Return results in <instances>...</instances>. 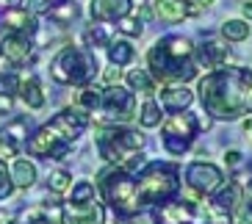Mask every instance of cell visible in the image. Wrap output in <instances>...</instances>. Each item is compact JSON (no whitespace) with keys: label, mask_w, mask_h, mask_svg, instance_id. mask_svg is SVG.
Returning <instances> with one entry per match:
<instances>
[{"label":"cell","mask_w":252,"mask_h":224,"mask_svg":"<svg viewBox=\"0 0 252 224\" xmlns=\"http://www.w3.org/2000/svg\"><path fill=\"white\" fill-rule=\"evenodd\" d=\"M53 78L64 86H83L97 75V61L89 50L83 47H67L53 61Z\"/></svg>","instance_id":"cell-7"},{"label":"cell","mask_w":252,"mask_h":224,"mask_svg":"<svg viewBox=\"0 0 252 224\" xmlns=\"http://www.w3.org/2000/svg\"><path fill=\"white\" fill-rule=\"evenodd\" d=\"M244 17H250V20H252V3H244Z\"/></svg>","instance_id":"cell-40"},{"label":"cell","mask_w":252,"mask_h":224,"mask_svg":"<svg viewBox=\"0 0 252 224\" xmlns=\"http://www.w3.org/2000/svg\"><path fill=\"white\" fill-rule=\"evenodd\" d=\"M61 0H31V11H50L53 6H59Z\"/></svg>","instance_id":"cell-35"},{"label":"cell","mask_w":252,"mask_h":224,"mask_svg":"<svg viewBox=\"0 0 252 224\" xmlns=\"http://www.w3.org/2000/svg\"><path fill=\"white\" fill-rule=\"evenodd\" d=\"M69 186V174L67 172H53L50 174V188L53 191H64Z\"/></svg>","instance_id":"cell-33"},{"label":"cell","mask_w":252,"mask_h":224,"mask_svg":"<svg viewBox=\"0 0 252 224\" xmlns=\"http://www.w3.org/2000/svg\"><path fill=\"white\" fill-rule=\"evenodd\" d=\"M119 30H125L130 36H141V25L136 23V20H125V17H122V23H119Z\"/></svg>","instance_id":"cell-34"},{"label":"cell","mask_w":252,"mask_h":224,"mask_svg":"<svg viewBox=\"0 0 252 224\" xmlns=\"http://www.w3.org/2000/svg\"><path fill=\"white\" fill-rule=\"evenodd\" d=\"M108 58L117 64V67H125L127 61L133 58V47L127 45L125 39H117V42H108Z\"/></svg>","instance_id":"cell-23"},{"label":"cell","mask_w":252,"mask_h":224,"mask_svg":"<svg viewBox=\"0 0 252 224\" xmlns=\"http://www.w3.org/2000/svg\"><path fill=\"white\" fill-rule=\"evenodd\" d=\"M89 127V113L83 108H69L61 111L53 122H47L45 127H39V133L28 141V152L31 155H42V158H67L69 144L78 139Z\"/></svg>","instance_id":"cell-2"},{"label":"cell","mask_w":252,"mask_h":224,"mask_svg":"<svg viewBox=\"0 0 252 224\" xmlns=\"http://www.w3.org/2000/svg\"><path fill=\"white\" fill-rule=\"evenodd\" d=\"M224 58H227V47L219 45V42H214V39L200 47V61L205 64V67H219Z\"/></svg>","instance_id":"cell-21"},{"label":"cell","mask_w":252,"mask_h":224,"mask_svg":"<svg viewBox=\"0 0 252 224\" xmlns=\"http://www.w3.org/2000/svg\"><path fill=\"white\" fill-rule=\"evenodd\" d=\"M64 224H103V205L94 199L89 202H67L64 205Z\"/></svg>","instance_id":"cell-11"},{"label":"cell","mask_w":252,"mask_h":224,"mask_svg":"<svg viewBox=\"0 0 252 224\" xmlns=\"http://www.w3.org/2000/svg\"><path fill=\"white\" fill-rule=\"evenodd\" d=\"M238 161H241V152H227V164L230 166H236Z\"/></svg>","instance_id":"cell-38"},{"label":"cell","mask_w":252,"mask_h":224,"mask_svg":"<svg viewBox=\"0 0 252 224\" xmlns=\"http://www.w3.org/2000/svg\"><path fill=\"white\" fill-rule=\"evenodd\" d=\"M0 53L6 56L8 64H25L31 56V36H25V33H8L0 42Z\"/></svg>","instance_id":"cell-12"},{"label":"cell","mask_w":252,"mask_h":224,"mask_svg":"<svg viewBox=\"0 0 252 224\" xmlns=\"http://www.w3.org/2000/svg\"><path fill=\"white\" fill-rule=\"evenodd\" d=\"M105 83H108V86H114V83H119V67H111L108 72H105Z\"/></svg>","instance_id":"cell-36"},{"label":"cell","mask_w":252,"mask_h":224,"mask_svg":"<svg viewBox=\"0 0 252 224\" xmlns=\"http://www.w3.org/2000/svg\"><path fill=\"white\" fill-rule=\"evenodd\" d=\"M0 111H11V94H0Z\"/></svg>","instance_id":"cell-37"},{"label":"cell","mask_w":252,"mask_h":224,"mask_svg":"<svg viewBox=\"0 0 252 224\" xmlns=\"http://www.w3.org/2000/svg\"><path fill=\"white\" fill-rule=\"evenodd\" d=\"M127 83L133 86V89L144 91V94H150V91H156V81L150 78L147 72H141V69H133V72L127 75Z\"/></svg>","instance_id":"cell-26"},{"label":"cell","mask_w":252,"mask_h":224,"mask_svg":"<svg viewBox=\"0 0 252 224\" xmlns=\"http://www.w3.org/2000/svg\"><path fill=\"white\" fill-rule=\"evenodd\" d=\"M130 224H156V222H153V219H147V216H139V219H133Z\"/></svg>","instance_id":"cell-39"},{"label":"cell","mask_w":252,"mask_h":224,"mask_svg":"<svg viewBox=\"0 0 252 224\" xmlns=\"http://www.w3.org/2000/svg\"><path fill=\"white\" fill-rule=\"evenodd\" d=\"M222 33L230 42H244V39L250 36V25H247L244 20H227V23L222 25Z\"/></svg>","instance_id":"cell-24"},{"label":"cell","mask_w":252,"mask_h":224,"mask_svg":"<svg viewBox=\"0 0 252 224\" xmlns=\"http://www.w3.org/2000/svg\"><path fill=\"white\" fill-rule=\"evenodd\" d=\"M186 177H189V186L197 194H211V191H216V188L222 186V180H224L222 172L214 164H191Z\"/></svg>","instance_id":"cell-10"},{"label":"cell","mask_w":252,"mask_h":224,"mask_svg":"<svg viewBox=\"0 0 252 224\" xmlns=\"http://www.w3.org/2000/svg\"><path fill=\"white\" fill-rule=\"evenodd\" d=\"M11 188H14V183H11V174L6 172V164L0 161V199H6V196L11 194Z\"/></svg>","instance_id":"cell-31"},{"label":"cell","mask_w":252,"mask_h":224,"mask_svg":"<svg viewBox=\"0 0 252 224\" xmlns=\"http://www.w3.org/2000/svg\"><path fill=\"white\" fill-rule=\"evenodd\" d=\"M3 25H6L8 33H25V36H31V33L36 30L33 17H31L25 8H8L6 14H3Z\"/></svg>","instance_id":"cell-16"},{"label":"cell","mask_w":252,"mask_h":224,"mask_svg":"<svg viewBox=\"0 0 252 224\" xmlns=\"http://www.w3.org/2000/svg\"><path fill=\"white\" fill-rule=\"evenodd\" d=\"M161 122V111H158V103L156 100H147L144 108H141V125L144 127H156Z\"/></svg>","instance_id":"cell-27"},{"label":"cell","mask_w":252,"mask_h":224,"mask_svg":"<svg viewBox=\"0 0 252 224\" xmlns=\"http://www.w3.org/2000/svg\"><path fill=\"white\" fill-rule=\"evenodd\" d=\"M200 100L216 119H236L252 108V72L244 67H222L200 81Z\"/></svg>","instance_id":"cell-1"},{"label":"cell","mask_w":252,"mask_h":224,"mask_svg":"<svg viewBox=\"0 0 252 224\" xmlns=\"http://www.w3.org/2000/svg\"><path fill=\"white\" fill-rule=\"evenodd\" d=\"M89 199H94V186L92 183H78L72 188V199L69 202H89Z\"/></svg>","instance_id":"cell-29"},{"label":"cell","mask_w":252,"mask_h":224,"mask_svg":"<svg viewBox=\"0 0 252 224\" xmlns=\"http://www.w3.org/2000/svg\"><path fill=\"white\" fill-rule=\"evenodd\" d=\"M17 89H20V78L14 72L0 75V94H14Z\"/></svg>","instance_id":"cell-30"},{"label":"cell","mask_w":252,"mask_h":224,"mask_svg":"<svg viewBox=\"0 0 252 224\" xmlns=\"http://www.w3.org/2000/svg\"><path fill=\"white\" fill-rule=\"evenodd\" d=\"M194 136H197V119H194L191 113L175 111L172 119L163 125V147L169 149V152H175V155H180V152L189 149Z\"/></svg>","instance_id":"cell-8"},{"label":"cell","mask_w":252,"mask_h":224,"mask_svg":"<svg viewBox=\"0 0 252 224\" xmlns=\"http://www.w3.org/2000/svg\"><path fill=\"white\" fill-rule=\"evenodd\" d=\"M144 144V136L127 127H100L97 130V149L105 161L117 166H127Z\"/></svg>","instance_id":"cell-6"},{"label":"cell","mask_w":252,"mask_h":224,"mask_svg":"<svg viewBox=\"0 0 252 224\" xmlns=\"http://www.w3.org/2000/svg\"><path fill=\"white\" fill-rule=\"evenodd\" d=\"M130 11V0H92V17L97 23H117Z\"/></svg>","instance_id":"cell-13"},{"label":"cell","mask_w":252,"mask_h":224,"mask_svg":"<svg viewBox=\"0 0 252 224\" xmlns=\"http://www.w3.org/2000/svg\"><path fill=\"white\" fill-rule=\"evenodd\" d=\"M33 224H50V222H33Z\"/></svg>","instance_id":"cell-43"},{"label":"cell","mask_w":252,"mask_h":224,"mask_svg":"<svg viewBox=\"0 0 252 224\" xmlns=\"http://www.w3.org/2000/svg\"><path fill=\"white\" fill-rule=\"evenodd\" d=\"M100 97H103V91L97 89V86H86L78 94V105H81L83 111H97L100 108Z\"/></svg>","instance_id":"cell-25"},{"label":"cell","mask_w":252,"mask_h":224,"mask_svg":"<svg viewBox=\"0 0 252 224\" xmlns=\"http://www.w3.org/2000/svg\"><path fill=\"white\" fill-rule=\"evenodd\" d=\"M11 183L20 188H28L36 183V166L31 164V161H25V158H20L14 164V169H11Z\"/></svg>","instance_id":"cell-20"},{"label":"cell","mask_w":252,"mask_h":224,"mask_svg":"<svg viewBox=\"0 0 252 224\" xmlns=\"http://www.w3.org/2000/svg\"><path fill=\"white\" fill-rule=\"evenodd\" d=\"M100 191H103V196L108 199V205H111L117 213H122V216H130V213L139 210L136 180L130 177V172L122 169V166L114 164V166H108V169L100 172Z\"/></svg>","instance_id":"cell-5"},{"label":"cell","mask_w":252,"mask_h":224,"mask_svg":"<svg viewBox=\"0 0 252 224\" xmlns=\"http://www.w3.org/2000/svg\"><path fill=\"white\" fill-rule=\"evenodd\" d=\"M214 0H197V6H211Z\"/></svg>","instance_id":"cell-41"},{"label":"cell","mask_w":252,"mask_h":224,"mask_svg":"<svg viewBox=\"0 0 252 224\" xmlns=\"http://www.w3.org/2000/svg\"><path fill=\"white\" fill-rule=\"evenodd\" d=\"M180 177L178 166L166 164H150L136 180V199L139 205H156V202H166L178 194Z\"/></svg>","instance_id":"cell-4"},{"label":"cell","mask_w":252,"mask_h":224,"mask_svg":"<svg viewBox=\"0 0 252 224\" xmlns=\"http://www.w3.org/2000/svg\"><path fill=\"white\" fill-rule=\"evenodd\" d=\"M28 119H14L11 122V125H6L3 127V136H0V141H3V149H6L8 155H14L17 152V147H20V144L23 141H28Z\"/></svg>","instance_id":"cell-17"},{"label":"cell","mask_w":252,"mask_h":224,"mask_svg":"<svg viewBox=\"0 0 252 224\" xmlns=\"http://www.w3.org/2000/svg\"><path fill=\"white\" fill-rule=\"evenodd\" d=\"M150 72L158 81L178 83V81H191L197 75V64H194V47L189 39L183 36H166L153 45L147 53Z\"/></svg>","instance_id":"cell-3"},{"label":"cell","mask_w":252,"mask_h":224,"mask_svg":"<svg viewBox=\"0 0 252 224\" xmlns=\"http://www.w3.org/2000/svg\"><path fill=\"white\" fill-rule=\"evenodd\" d=\"M230 213H233V222L236 224H252V202L250 205H247V202H238Z\"/></svg>","instance_id":"cell-28"},{"label":"cell","mask_w":252,"mask_h":224,"mask_svg":"<svg viewBox=\"0 0 252 224\" xmlns=\"http://www.w3.org/2000/svg\"><path fill=\"white\" fill-rule=\"evenodd\" d=\"M191 91L189 89H183V86H175V89H163L161 91V105L166 108V111H183L186 105L191 103Z\"/></svg>","instance_id":"cell-18"},{"label":"cell","mask_w":252,"mask_h":224,"mask_svg":"<svg viewBox=\"0 0 252 224\" xmlns=\"http://www.w3.org/2000/svg\"><path fill=\"white\" fill-rule=\"evenodd\" d=\"M238 202H241V186H238V183H230L227 188H222V191L216 194L214 210H219V213H230Z\"/></svg>","instance_id":"cell-19"},{"label":"cell","mask_w":252,"mask_h":224,"mask_svg":"<svg viewBox=\"0 0 252 224\" xmlns=\"http://www.w3.org/2000/svg\"><path fill=\"white\" fill-rule=\"evenodd\" d=\"M153 11L161 23H180L194 11L186 0H153Z\"/></svg>","instance_id":"cell-15"},{"label":"cell","mask_w":252,"mask_h":224,"mask_svg":"<svg viewBox=\"0 0 252 224\" xmlns=\"http://www.w3.org/2000/svg\"><path fill=\"white\" fill-rule=\"evenodd\" d=\"M86 42H89V45H108V33H105L103 28H89L86 30Z\"/></svg>","instance_id":"cell-32"},{"label":"cell","mask_w":252,"mask_h":224,"mask_svg":"<svg viewBox=\"0 0 252 224\" xmlns=\"http://www.w3.org/2000/svg\"><path fill=\"white\" fill-rule=\"evenodd\" d=\"M194 222V202H161L158 224H189Z\"/></svg>","instance_id":"cell-14"},{"label":"cell","mask_w":252,"mask_h":224,"mask_svg":"<svg viewBox=\"0 0 252 224\" xmlns=\"http://www.w3.org/2000/svg\"><path fill=\"white\" fill-rule=\"evenodd\" d=\"M3 3H20V0H3Z\"/></svg>","instance_id":"cell-42"},{"label":"cell","mask_w":252,"mask_h":224,"mask_svg":"<svg viewBox=\"0 0 252 224\" xmlns=\"http://www.w3.org/2000/svg\"><path fill=\"white\" fill-rule=\"evenodd\" d=\"M20 94H23V100L31 105V108H42L45 105V94H42V89H39L36 78H25V81H20Z\"/></svg>","instance_id":"cell-22"},{"label":"cell","mask_w":252,"mask_h":224,"mask_svg":"<svg viewBox=\"0 0 252 224\" xmlns=\"http://www.w3.org/2000/svg\"><path fill=\"white\" fill-rule=\"evenodd\" d=\"M100 111L114 122H125L136 111V97L133 91L122 89V86H108L100 97Z\"/></svg>","instance_id":"cell-9"}]
</instances>
